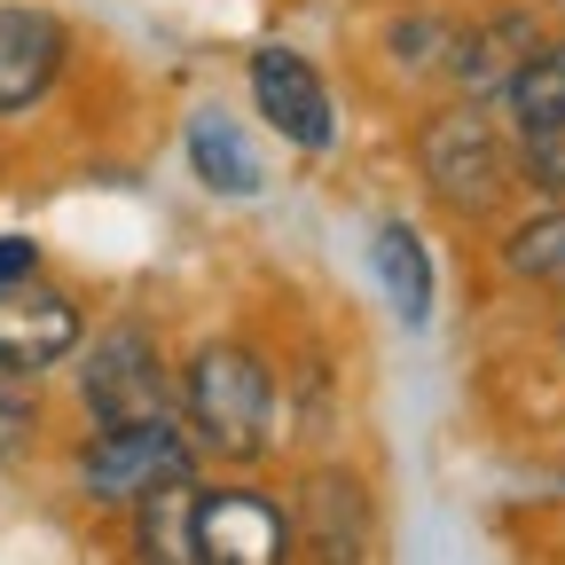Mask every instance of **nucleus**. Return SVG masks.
I'll return each instance as SVG.
<instances>
[{
	"instance_id": "f257e3e1",
	"label": "nucleus",
	"mask_w": 565,
	"mask_h": 565,
	"mask_svg": "<svg viewBox=\"0 0 565 565\" xmlns=\"http://www.w3.org/2000/svg\"><path fill=\"white\" fill-rule=\"evenodd\" d=\"M173 416L204 471L282 463V338L267 315H221L173 353Z\"/></svg>"
},
{
	"instance_id": "f03ea898",
	"label": "nucleus",
	"mask_w": 565,
	"mask_h": 565,
	"mask_svg": "<svg viewBox=\"0 0 565 565\" xmlns=\"http://www.w3.org/2000/svg\"><path fill=\"white\" fill-rule=\"evenodd\" d=\"M401 166L424 196V212H440L448 228L487 236L519 204V150L511 126L471 95H424L401 110Z\"/></svg>"
},
{
	"instance_id": "7ed1b4c3",
	"label": "nucleus",
	"mask_w": 565,
	"mask_h": 565,
	"mask_svg": "<svg viewBox=\"0 0 565 565\" xmlns=\"http://www.w3.org/2000/svg\"><path fill=\"white\" fill-rule=\"evenodd\" d=\"M204 479L196 440L181 433V416H141V424H79L63 440V494L95 534L118 542L134 511H150L158 494H181Z\"/></svg>"
},
{
	"instance_id": "20e7f679",
	"label": "nucleus",
	"mask_w": 565,
	"mask_h": 565,
	"mask_svg": "<svg viewBox=\"0 0 565 565\" xmlns=\"http://www.w3.org/2000/svg\"><path fill=\"white\" fill-rule=\"evenodd\" d=\"M173 322L150 299H118L87 322L79 353H71V416L79 424H141L173 416Z\"/></svg>"
},
{
	"instance_id": "39448f33",
	"label": "nucleus",
	"mask_w": 565,
	"mask_h": 565,
	"mask_svg": "<svg viewBox=\"0 0 565 565\" xmlns=\"http://www.w3.org/2000/svg\"><path fill=\"white\" fill-rule=\"evenodd\" d=\"M282 494H291L299 557H315V565L385 557V487L362 456H345V448L282 456Z\"/></svg>"
},
{
	"instance_id": "423d86ee",
	"label": "nucleus",
	"mask_w": 565,
	"mask_h": 565,
	"mask_svg": "<svg viewBox=\"0 0 565 565\" xmlns=\"http://www.w3.org/2000/svg\"><path fill=\"white\" fill-rule=\"evenodd\" d=\"M244 110L275 150H291L299 166H330L345 150V95L338 71L307 55L299 40H252L244 47Z\"/></svg>"
},
{
	"instance_id": "0eeeda50",
	"label": "nucleus",
	"mask_w": 565,
	"mask_h": 565,
	"mask_svg": "<svg viewBox=\"0 0 565 565\" xmlns=\"http://www.w3.org/2000/svg\"><path fill=\"white\" fill-rule=\"evenodd\" d=\"M299 526L275 471H204L189 487V565H291Z\"/></svg>"
},
{
	"instance_id": "6e6552de",
	"label": "nucleus",
	"mask_w": 565,
	"mask_h": 565,
	"mask_svg": "<svg viewBox=\"0 0 565 565\" xmlns=\"http://www.w3.org/2000/svg\"><path fill=\"white\" fill-rule=\"evenodd\" d=\"M456 32H463V0H377L353 32V63H362L370 95L408 110L424 95H448Z\"/></svg>"
},
{
	"instance_id": "1a4fd4ad",
	"label": "nucleus",
	"mask_w": 565,
	"mask_h": 565,
	"mask_svg": "<svg viewBox=\"0 0 565 565\" xmlns=\"http://www.w3.org/2000/svg\"><path fill=\"white\" fill-rule=\"evenodd\" d=\"M79 24L47 0H0V134L32 126L79 71Z\"/></svg>"
},
{
	"instance_id": "9d476101",
	"label": "nucleus",
	"mask_w": 565,
	"mask_h": 565,
	"mask_svg": "<svg viewBox=\"0 0 565 565\" xmlns=\"http://www.w3.org/2000/svg\"><path fill=\"white\" fill-rule=\"evenodd\" d=\"M282 338V456L345 448L353 393H345V338L322 322H291Z\"/></svg>"
},
{
	"instance_id": "9b49d317",
	"label": "nucleus",
	"mask_w": 565,
	"mask_h": 565,
	"mask_svg": "<svg viewBox=\"0 0 565 565\" xmlns=\"http://www.w3.org/2000/svg\"><path fill=\"white\" fill-rule=\"evenodd\" d=\"M95 322V299L63 275H24L0 291V370L9 377H63Z\"/></svg>"
},
{
	"instance_id": "f8f14e48",
	"label": "nucleus",
	"mask_w": 565,
	"mask_h": 565,
	"mask_svg": "<svg viewBox=\"0 0 565 565\" xmlns=\"http://www.w3.org/2000/svg\"><path fill=\"white\" fill-rule=\"evenodd\" d=\"M181 173L212 204H267V189H275V158H267L259 126L221 95H196L181 110Z\"/></svg>"
},
{
	"instance_id": "ddd939ff",
	"label": "nucleus",
	"mask_w": 565,
	"mask_h": 565,
	"mask_svg": "<svg viewBox=\"0 0 565 565\" xmlns=\"http://www.w3.org/2000/svg\"><path fill=\"white\" fill-rule=\"evenodd\" d=\"M550 32L542 0H463V32H456V63H448V95L494 103L511 87V71L534 55V40Z\"/></svg>"
},
{
	"instance_id": "4468645a",
	"label": "nucleus",
	"mask_w": 565,
	"mask_h": 565,
	"mask_svg": "<svg viewBox=\"0 0 565 565\" xmlns=\"http://www.w3.org/2000/svg\"><path fill=\"white\" fill-rule=\"evenodd\" d=\"M479 244H487V267H494V282H503V291L565 299V204L519 196Z\"/></svg>"
},
{
	"instance_id": "2eb2a0df",
	"label": "nucleus",
	"mask_w": 565,
	"mask_h": 565,
	"mask_svg": "<svg viewBox=\"0 0 565 565\" xmlns=\"http://www.w3.org/2000/svg\"><path fill=\"white\" fill-rule=\"evenodd\" d=\"M370 275H377L385 315L401 330H433V315H440V259H433L424 221H408V212H377V221H370Z\"/></svg>"
},
{
	"instance_id": "dca6fc26",
	"label": "nucleus",
	"mask_w": 565,
	"mask_h": 565,
	"mask_svg": "<svg viewBox=\"0 0 565 565\" xmlns=\"http://www.w3.org/2000/svg\"><path fill=\"white\" fill-rule=\"evenodd\" d=\"M511 134H565V24L534 40V55L511 71V87L487 103Z\"/></svg>"
},
{
	"instance_id": "f3484780",
	"label": "nucleus",
	"mask_w": 565,
	"mask_h": 565,
	"mask_svg": "<svg viewBox=\"0 0 565 565\" xmlns=\"http://www.w3.org/2000/svg\"><path fill=\"white\" fill-rule=\"evenodd\" d=\"M55 433V401H47V377H9L0 370V479H17Z\"/></svg>"
},
{
	"instance_id": "a211bd4d",
	"label": "nucleus",
	"mask_w": 565,
	"mask_h": 565,
	"mask_svg": "<svg viewBox=\"0 0 565 565\" xmlns=\"http://www.w3.org/2000/svg\"><path fill=\"white\" fill-rule=\"evenodd\" d=\"M40 267H47V244H40L32 228H9V236H0V291L24 282V275H40Z\"/></svg>"
},
{
	"instance_id": "6ab92c4d",
	"label": "nucleus",
	"mask_w": 565,
	"mask_h": 565,
	"mask_svg": "<svg viewBox=\"0 0 565 565\" xmlns=\"http://www.w3.org/2000/svg\"><path fill=\"white\" fill-rule=\"evenodd\" d=\"M542 345H550V362L565 370V299H550V322H542Z\"/></svg>"
}]
</instances>
